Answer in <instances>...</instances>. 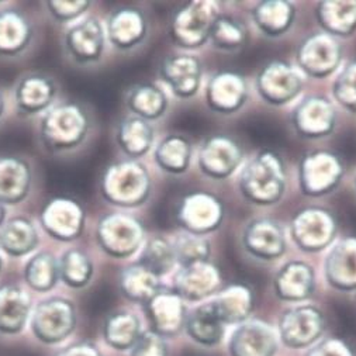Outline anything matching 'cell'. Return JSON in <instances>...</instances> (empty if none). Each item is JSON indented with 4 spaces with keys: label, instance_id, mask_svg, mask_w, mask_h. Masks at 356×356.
Here are the masks:
<instances>
[{
    "label": "cell",
    "instance_id": "6da1fadb",
    "mask_svg": "<svg viewBox=\"0 0 356 356\" xmlns=\"http://www.w3.org/2000/svg\"><path fill=\"white\" fill-rule=\"evenodd\" d=\"M90 129V115L82 104L63 102L52 106L41 117L40 143L54 155L72 152L86 141Z\"/></svg>",
    "mask_w": 356,
    "mask_h": 356
},
{
    "label": "cell",
    "instance_id": "7a4b0ae2",
    "mask_svg": "<svg viewBox=\"0 0 356 356\" xmlns=\"http://www.w3.org/2000/svg\"><path fill=\"white\" fill-rule=\"evenodd\" d=\"M287 186L286 166L272 149L259 151L241 170L240 192L257 206H272L283 197Z\"/></svg>",
    "mask_w": 356,
    "mask_h": 356
},
{
    "label": "cell",
    "instance_id": "3957f363",
    "mask_svg": "<svg viewBox=\"0 0 356 356\" xmlns=\"http://www.w3.org/2000/svg\"><path fill=\"white\" fill-rule=\"evenodd\" d=\"M152 182L148 169L136 159L117 161L106 168L100 179L102 197L123 209L143 206L151 195Z\"/></svg>",
    "mask_w": 356,
    "mask_h": 356
},
{
    "label": "cell",
    "instance_id": "277c9868",
    "mask_svg": "<svg viewBox=\"0 0 356 356\" xmlns=\"http://www.w3.org/2000/svg\"><path fill=\"white\" fill-rule=\"evenodd\" d=\"M145 229L134 216L110 213L97 221L96 241L100 250L115 259H126L134 255L143 245Z\"/></svg>",
    "mask_w": 356,
    "mask_h": 356
},
{
    "label": "cell",
    "instance_id": "5b68a950",
    "mask_svg": "<svg viewBox=\"0 0 356 356\" xmlns=\"http://www.w3.org/2000/svg\"><path fill=\"white\" fill-rule=\"evenodd\" d=\"M220 12L214 2H189L176 10L170 19L169 34L172 41L185 49H196L204 45Z\"/></svg>",
    "mask_w": 356,
    "mask_h": 356
},
{
    "label": "cell",
    "instance_id": "8992f818",
    "mask_svg": "<svg viewBox=\"0 0 356 356\" xmlns=\"http://www.w3.org/2000/svg\"><path fill=\"white\" fill-rule=\"evenodd\" d=\"M338 232L335 216L324 207H306L294 214L290 235L302 251L316 254L330 248Z\"/></svg>",
    "mask_w": 356,
    "mask_h": 356
},
{
    "label": "cell",
    "instance_id": "52a82bcc",
    "mask_svg": "<svg viewBox=\"0 0 356 356\" xmlns=\"http://www.w3.org/2000/svg\"><path fill=\"white\" fill-rule=\"evenodd\" d=\"M345 173L339 155L328 149L306 154L299 165V184L309 197H321L337 189Z\"/></svg>",
    "mask_w": 356,
    "mask_h": 356
},
{
    "label": "cell",
    "instance_id": "ba28073f",
    "mask_svg": "<svg viewBox=\"0 0 356 356\" xmlns=\"http://www.w3.org/2000/svg\"><path fill=\"white\" fill-rule=\"evenodd\" d=\"M325 331V317L313 305H300L283 312L277 324V335L290 349L312 348Z\"/></svg>",
    "mask_w": 356,
    "mask_h": 356
},
{
    "label": "cell",
    "instance_id": "9c48e42d",
    "mask_svg": "<svg viewBox=\"0 0 356 356\" xmlns=\"http://www.w3.org/2000/svg\"><path fill=\"white\" fill-rule=\"evenodd\" d=\"M75 305L64 298L40 302L31 316V331L44 343H58L68 338L76 327Z\"/></svg>",
    "mask_w": 356,
    "mask_h": 356
},
{
    "label": "cell",
    "instance_id": "30bf717a",
    "mask_svg": "<svg viewBox=\"0 0 356 356\" xmlns=\"http://www.w3.org/2000/svg\"><path fill=\"white\" fill-rule=\"evenodd\" d=\"M40 220L51 238L61 243H72L83 234L86 213L78 200L56 196L44 204Z\"/></svg>",
    "mask_w": 356,
    "mask_h": 356
},
{
    "label": "cell",
    "instance_id": "8fae6325",
    "mask_svg": "<svg viewBox=\"0 0 356 356\" xmlns=\"http://www.w3.org/2000/svg\"><path fill=\"white\" fill-rule=\"evenodd\" d=\"M63 47L71 63L81 67L95 65L104 54L106 30L99 19L89 16L65 31Z\"/></svg>",
    "mask_w": 356,
    "mask_h": 356
},
{
    "label": "cell",
    "instance_id": "7c38bea8",
    "mask_svg": "<svg viewBox=\"0 0 356 356\" xmlns=\"http://www.w3.org/2000/svg\"><path fill=\"white\" fill-rule=\"evenodd\" d=\"M257 90L270 106H284L303 90L300 72L282 59L265 65L257 76Z\"/></svg>",
    "mask_w": 356,
    "mask_h": 356
},
{
    "label": "cell",
    "instance_id": "4fadbf2b",
    "mask_svg": "<svg viewBox=\"0 0 356 356\" xmlns=\"http://www.w3.org/2000/svg\"><path fill=\"white\" fill-rule=\"evenodd\" d=\"M342 47L339 41L327 34L309 35L298 49L299 68L312 78L323 79L332 75L341 65Z\"/></svg>",
    "mask_w": 356,
    "mask_h": 356
},
{
    "label": "cell",
    "instance_id": "5bb4252c",
    "mask_svg": "<svg viewBox=\"0 0 356 356\" xmlns=\"http://www.w3.org/2000/svg\"><path fill=\"white\" fill-rule=\"evenodd\" d=\"M176 218L185 232L204 236L221 225L224 206L213 193L193 192L186 195L181 202Z\"/></svg>",
    "mask_w": 356,
    "mask_h": 356
},
{
    "label": "cell",
    "instance_id": "9a60e30c",
    "mask_svg": "<svg viewBox=\"0 0 356 356\" xmlns=\"http://www.w3.org/2000/svg\"><path fill=\"white\" fill-rule=\"evenodd\" d=\"M291 124L296 133L306 140L324 138L335 130V107L321 95L307 96L294 107Z\"/></svg>",
    "mask_w": 356,
    "mask_h": 356
},
{
    "label": "cell",
    "instance_id": "2e32d148",
    "mask_svg": "<svg viewBox=\"0 0 356 356\" xmlns=\"http://www.w3.org/2000/svg\"><path fill=\"white\" fill-rule=\"evenodd\" d=\"M244 159L241 145L227 136L209 137L200 147L197 163L200 170L213 179H225L240 168Z\"/></svg>",
    "mask_w": 356,
    "mask_h": 356
},
{
    "label": "cell",
    "instance_id": "e0dca14e",
    "mask_svg": "<svg viewBox=\"0 0 356 356\" xmlns=\"http://www.w3.org/2000/svg\"><path fill=\"white\" fill-rule=\"evenodd\" d=\"M152 331L161 337L173 338L185 330L188 310L185 300L173 290L162 289L145 305Z\"/></svg>",
    "mask_w": 356,
    "mask_h": 356
},
{
    "label": "cell",
    "instance_id": "ac0fdd59",
    "mask_svg": "<svg viewBox=\"0 0 356 356\" xmlns=\"http://www.w3.org/2000/svg\"><path fill=\"white\" fill-rule=\"evenodd\" d=\"M243 245L248 254L261 261H276L286 252V232L272 218H255L244 229Z\"/></svg>",
    "mask_w": 356,
    "mask_h": 356
},
{
    "label": "cell",
    "instance_id": "d6986e66",
    "mask_svg": "<svg viewBox=\"0 0 356 356\" xmlns=\"http://www.w3.org/2000/svg\"><path fill=\"white\" fill-rule=\"evenodd\" d=\"M58 85L42 72H30L15 88V104L22 117H31L49 110L56 99Z\"/></svg>",
    "mask_w": 356,
    "mask_h": 356
},
{
    "label": "cell",
    "instance_id": "ffe728a7",
    "mask_svg": "<svg viewBox=\"0 0 356 356\" xmlns=\"http://www.w3.org/2000/svg\"><path fill=\"white\" fill-rule=\"evenodd\" d=\"M229 356H275L277 352V334L262 320H247L236 325L229 342Z\"/></svg>",
    "mask_w": 356,
    "mask_h": 356
},
{
    "label": "cell",
    "instance_id": "44dd1931",
    "mask_svg": "<svg viewBox=\"0 0 356 356\" xmlns=\"http://www.w3.org/2000/svg\"><path fill=\"white\" fill-rule=\"evenodd\" d=\"M161 79L170 88L175 96L189 99L200 88L203 65L200 59L189 54H176L166 56L159 68Z\"/></svg>",
    "mask_w": 356,
    "mask_h": 356
},
{
    "label": "cell",
    "instance_id": "7402d4cb",
    "mask_svg": "<svg viewBox=\"0 0 356 356\" xmlns=\"http://www.w3.org/2000/svg\"><path fill=\"white\" fill-rule=\"evenodd\" d=\"M221 284V273L210 261L181 266L173 277V291L185 302H202Z\"/></svg>",
    "mask_w": 356,
    "mask_h": 356
},
{
    "label": "cell",
    "instance_id": "603a6c76",
    "mask_svg": "<svg viewBox=\"0 0 356 356\" xmlns=\"http://www.w3.org/2000/svg\"><path fill=\"white\" fill-rule=\"evenodd\" d=\"M106 38L117 51H131L147 37L148 22L145 15L136 8H118L107 17Z\"/></svg>",
    "mask_w": 356,
    "mask_h": 356
},
{
    "label": "cell",
    "instance_id": "cb8c5ba5",
    "mask_svg": "<svg viewBox=\"0 0 356 356\" xmlns=\"http://www.w3.org/2000/svg\"><path fill=\"white\" fill-rule=\"evenodd\" d=\"M248 99L245 78L234 71H221L213 75L207 83V106L220 114H232L244 107Z\"/></svg>",
    "mask_w": 356,
    "mask_h": 356
},
{
    "label": "cell",
    "instance_id": "d4e9b609",
    "mask_svg": "<svg viewBox=\"0 0 356 356\" xmlns=\"http://www.w3.org/2000/svg\"><path fill=\"white\" fill-rule=\"evenodd\" d=\"M273 290L283 302H305L316 290L314 268L305 261L284 264L273 279Z\"/></svg>",
    "mask_w": 356,
    "mask_h": 356
},
{
    "label": "cell",
    "instance_id": "484cf974",
    "mask_svg": "<svg viewBox=\"0 0 356 356\" xmlns=\"http://www.w3.org/2000/svg\"><path fill=\"white\" fill-rule=\"evenodd\" d=\"M324 275L331 287L339 291H356V236H346L330 247Z\"/></svg>",
    "mask_w": 356,
    "mask_h": 356
},
{
    "label": "cell",
    "instance_id": "4316f807",
    "mask_svg": "<svg viewBox=\"0 0 356 356\" xmlns=\"http://www.w3.org/2000/svg\"><path fill=\"white\" fill-rule=\"evenodd\" d=\"M33 185L30 163L19 156H0V204L15 206L27 199Z\"/></svg>",
    "mask_w": 356,
    "mask_h": 356
},
{
    "label": "cell",
    "instance_id": "83f0119b",
    "mask_svg": "<svg viewBox=\"0 0 356 356\" xmlns=\"http://www.w3.org/2000/svg\"><path fill=\"white\" fill-rule=\"evenodd\" d=\"M210 302L225 327L240 325L251 317L254 310V293L247 284L235 283L218 291Z\"/></svg>",
    "mask_w": 356,
    "mask_h": 356
},
{
    "label": "cell",
    "instance_id": "f1b7e54d",
    "mask_svg": "<svg viewBox=\"0 0 356 356\" xmlns=\"http://www.w3.org/2000/svg\"><path fill=\"white\" fill-rule=\"evenodd\" d=\"M31 312L29 293L17 284L0 286V332H20Z\"/></svg>",
    "mask_w": 356,
    "mask_h": 356
},
{
    "label": "cell",
    "instance_id": "f546056e",
    "mask_svg": "<svg viewBox=\"0 0 356 356\" xmlns=\"http://www.w3.org/2000/svg\"><path fill=\"white\" fill-rule=\"evenodd\" d=\"M33 40V26L19 10L0 12V56L13 58L23 54Z\"/></svg>",
    "mask_w": 356,
    "mask_h": 356
},
{
    "label": "cell",
    "instance_id": "4dcf8cb0",
    "mask_svg": "<svg viewBox=\"0 0 356 356\" xmlns=\"http://www.w3.org/2000/svg\"><path fill=\"white\" fill-rule=\"evenodd\" d=\"M38 244V231L29 217H12L0 227V250L10 257H24L33 252Z\"/></svg>",
    "mask_w": 356,
    "mask_h": 356
},
{
    "label": "cell",
    "instance_id": "1f68e13d",
    "mask_svg": "<svg viewBox=\"0 0 356 356\" xmlns=\"http://www.w3.org/2000/svg\"><path fill=\"white\" fill-rule=\"evenodd\" d=\"M155 138L149 122L137 115H127L115 129V141L120 149L130 158L138 159L149 152Z\"/></svg>",
    "mask_w": 356,
    "mask_h": 356
},
{
    "label": "cell",
    "instance_id": "d6a6232c",
    "mask_svg": "<svg viewBox=\"0 0 356 356\" xmlns=\"http://www.w3.org/2000/svg\"><path fill=\"white\" fill-rule=\"evenodd\" d=\"M296 19V8L286 0H262L252 9L255 26L268 37L286 34Z\"/></svg>",
    "mask_w": 356,
    "mask_h": 356
},
{
    "label": "cell",
    "instance_id": "836d02e7",
    "mask_svg": "<svg viewBox=\"0 0 356 356\" xmlns=\"http://www.w3.org/2000/svg\"><path fill=\"white\" fill-rule=\"evenodd\" d=\"M118 286L126 299L144 306L163 289L161 277L138 262L122 270Z\"/></svg>",
    "mask_w": 356,
    "mask_h": 356
},
{
    "label": "cell",
    "instance_id": "e575fe53",
    "mask_svg": "<svg viewBox=\"0 0 356 356\" xmlns=\"http://www.w3.org/2000/svg\"><path fill=\"white\" fill-rule=\"evenodd\" d=\"M317 20L324 33L348 38L356 31V2L324 0L317 6Z\"/></svg>",
    "mask_w": 356,
    "mask_h": 356
},
{
    "label": "cell",
    "instance_id": "d590c367",
    "mask_svg": "<svg viewBox=\"0 0 356 356\" xmlns=\"http://www.w3.org/2000/svg\"><path fill=\"white\" fill-rule=\"evenodd\" d=\"M185 330L196 343L209 348L218 345L225 334V325L214 312L211 302L188 313Z\"/></svg>",
    "mask_w": 356,
    "mask_h": 356
},
{
    "label": "cell",
    "instance_id": "8d00e7d4",
    "mask_svg": "<svg viewBox=\"0 0 356 356\" xmlns=\"http://www.w3.org/2000/svg\"><path fill=\"white\" fill-rule=\"evenodd\" d=\"M126 103L133 115L154 122L161 118L168 110V97L155 83L143 82L133 86L126 97Z\"/></svg>",
    "mask_w": 356,
    "mask_h": 356
},
{
    "label": "cell",
    "instance_id": "74e56055",
    "mask_svg": "<svg viewBox=\"0 0 356 356\" xmlns=\"http://www.w3.org/2000/svg\"><path fill=\"white\" fill-rule=\"evenodd\" d=\"M193 148L191 141L179 134L166 136L156 145L154 158L156 165L166 173L182 175L192 162Z\"/></svg>",
    "mask_w": 356,
    "mask_h": 356
},
{
    "label": "cell",
    "instance_id": "f35d334b",
    "mask_svg": "<svg viewBox=\"0 0 356 356\" xmlns=\"http://www.w3.org/2000/svg\"><path fill=\"white\" fill-rule=\"evenodd\" d=\"M140 318L130 312H114L103 324L106 343L118 350H130L141 335Z\"/></svg>",
    "mask_w": 356,
    "mask_h": 356
},
{
    "label": "cell",
    "instance_id": "ab89813d",
    "mask_svg": "<svg viewBox=\"0 0 356 356\" xmlns=\"http://www.w3.org/2000/svg\"><path fill=\"white\" fill-rule=\"evenodd\" d=\"M24 282L40 293L52 290L59 282L58 259L51 252H37L24 266Z\"/></svg>",
    "mask_w": 356,
    "mask_h": 356
},
{
    "label": "cell",
    "instance_id": "60d3db41",
    "mask_svg": "<svg viewBox=\"0 0 356 356\" xmlns=\"http://www.w3.org/2000/svg\"><path fill=\"white\" fill-rule=\"evenodd\" d=\"M59 264V280H63L68 287L83 289L93 277V262L92 258L79 248H72L65 251Z\"/></svg>",
    "mask_w": 356,
    "mask_h": 356
},
{
    "label": "cell",
    "instance_id": "b9f144b4",
    "mask_svg": "<svg viewBox=\"0 0 356 356\" xmlns=\"http://www.w3.org/2000/svg\"><path fill=\"white\" fill-rule=\"evenodd\" d=\"M248 40L247 27L234 17L220 15L216 20L209 41L211 45L224 52H234L241 49Z\"/></svg>",
    "mask_w": 356,
    "mask_h": 356
},
{
    "label": "cell",
    "instance_id": "7bdbcfd3",
    "mask_svg": "<svg viewBox=\"0 0 356 356\" xmlns=\"http://www.w3.org/2000/svg\"><path fill=\"white\" fill-rule=\"evenodd\" d=\"M138 264L162 277L169 273L176 264L172 244L161 236H154L144 244Z\"/></svg>",
    "mask_w": 356,
    "mask_h": 356
},
{
    "label": "cell",
    "instance_id": "ee69618b",
    "mask_svg": "<svg viewBox=\"0 0 356 356\" xmlns=\"http://www.w3.org/2000/svg\"><path fill=\"white\" fill-rule=\"evenodd\" d=\"M176 262L181 266H188L197 262L210 261L211 245L202 235L182 232L172 243Z\"/></svg>",
    "mask_w": 356,
    "mask_h": 356
},
{
    "label": "cell",
    "instance_id": "f6af8a7d",
    "mask_svg": "<svg viewBox=\"0 0 356 356\" xmlns=\"http://www.w3.org/2000/svg\"><path fill=\"white\" fill-rule=\"evenodd\" d=\"M332 95L338 104L356 114V59L339 72L332 86Z\"/></svg>",
    "mask_w": 356,
    "mask_h": 356
},
{
    "label": "cell",
    "instance_id": "bcb514c9",
    "mask_svg": "<svg viewBox=\"0 0 356 356\" xmlns=\"http://www.w3.org/2000/svg\"><path fill=\"white\" fill-rule=\"evenodd\" d=\"M90 2L88 0H74V2H61V0H49L45 2V8L49 13V16L59 22V23H68L78 17H81L89 8Z\"/></svg>",
    "mask_w": 356,
    "mask_h": 356
},
{
    "label": "cell",
    "instance_id": "7dc6e473",
    "mask_svg": "<svg viewBox=\"0 0 356 356\" xmlns=\"http://www.w3.org/2000/svg\"><path fill=\"white\" fill-rule=\"evenodd\" d=\"M130 356H169L166 339L152 330L143 331L130 349Z\"/></svg>",
    "mask_w": 356,
    "mask_h": 356
},
{
    "label": "cell",
    "instance_id": "c3c4849f",
    "mask_svg": "<svg viewBox=\"0 0 356 356\" xmlns=\"http://www.w3.org/2000/svg\"><path fill=\"white\" fill-rule=\"evenodd\" d=\"M306 356H356V353L345 339L330 337L314 343Z\"/></svg>",
    "mask_w": 356,
    "mask_h": 356
},
{
    "label": "cell",
    "instance_id": "681fc988",
    "mask_svg": "<svg viewBox=\"0 0 356 356\" xmlns=\"http://www.w3.org/2000/svg\"><path fill=\"white\" fill-rule=\"evenodd\" d=\"M56 356H103L97 346L90 342H79L74 343L65 349H63Z\"/></svg>",
    "mask_w": 356,
    "mask_h": 356
},
{
    "label": "cell",
    "instance_id": "f907efd6",
    "mask_svg": "<svg viewBox=\"0 0 356 356\" xmlns=\"http://www.w3.org/2000/svg\"><path fill=\"white\" fill-rule=\"evenodd\" d=\"M5 221H6V209L5 206L0 204V227L5 224Z\"/></svg>",
    "mask_w": 356,
    "mask_h": 356
},
{
    "label": "cell",
    "instance_id": "816d5d0a",
    "mask_svg": "<svg viewBox=\"0 0 356 356\" xmlns=\"http://www.w3.org/2000/svg\"><path fill=\"white\" fill-rule=\"evenodd\" d=\"M3 113H5V97H3L2 90H0V118H2Z\"/></svg>",
    "mask_w": 356,
    "mask_h": 356
},
{
    "label": "cell",
    "instance_id": "f5cc1de1",
    "mask_svg": "<svg viewBox=\"0 0 356 356\" xmlns=\"http://www.w3.org/2000/svg\"><path fill=\"white\" fill-rule=\"evenodd\" d=\"M3 269V258H2V254H0V272H2Z\"/></svg>",
    "mask_w": 356,
    "mask_h": 356
},
{
    "label": "cell",
    "instance_id": "db71d44e",
    "mask_svg": "<svg viewBox=\"0 0 356 356\" xmlns=\"http://www.w3.org/2000/svg\"><path fill=\"white\" fill-rule=\"evenodd\" d=\"M355 186H356V181H355Z\"/></svg>",
    "mask_w": 356,
    "mask_h": 356
}]
</instances>
